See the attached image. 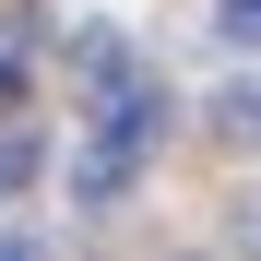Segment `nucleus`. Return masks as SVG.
<instances>
[{
	"label": "nucleus",
	"instance_id": "nucleus-1",
	"mask_svg": "<svg viewBox=\"0 0 261 261\" xmlns=\"http://www.w3.org/2000/svg\"><path fill=\"white\" fill-rule=\"evenodd\" d=\"M154 130H166V107L143 95V83H130V95L107 107V130L83 143V166H71V178H83V202H119V190H130V166L154 154Z\"/></svg>",
	"mask_w": 261,
	"mask_h": 261
},
{
	"label": "nucleus",
	"instance_id": "nucleus-2",
	"mask_svg": "<svg viewBox=\"0 0 261 261\" xmlns=\"http://www.w3.org/2000/svg\"><path fill=\"white\" fill-rule=\"evenodd\" d=\"M214 143H249L261 154V83H226V95H214Z\"/></svg>",
	"mask_w": 261,
	"mask_h": 261
},
{
	"label": "nucleus",
	"instance_id": "nucleus-3",
	"mask_svg": "<svg viewBox=\"0 0 261 261\" xmlns=\"http://www.w3.org/2000/svg\"><path fill=\"white\" fill-rule=\"evenodd\" d=\"M36 178V143H24V130H0V190H24Z\"/></svg>",
	"mask_w": 261,
	"mask_h": 261
},
{
	"label": "nucleus",
	"instance_id": "nucleus-4",
	"mask_svg": "<svg viewBox=\"0 0 261 261\" xmlns=\"http://www.w3.org/2000/svg\"><path fill=\"white\" fill-rule=\"evenodd\" d=\"M214 24H226L238 48H261V0H226V12H214Z\"/></svg>",
	"mask_w": 261,
	"mask_h": 261
},
{
	"label": "nucleus",
	"instance_id": "nucleus-5",
	"mask_svg": "<svg viewBox=\"0 0 261 261\" xmlns=\"http://www.w3.org/2000/svg\"><path fill=\"white\" fill-rule=\"evenodd\" d=\"M238 249H249V261H261V202H249V214H238Z\"/></svg>",
	"mask_w": 261,
	"mask_h": 261
},
{
	"label": "nucleus",
	"instance_id": "nucleus-6",
	"mask_svg": "<svg viewBox=\"0 0 261 261\" xmlns=\"http://www.w3.org/2000/svg\"><path fill=\"white\" fill-rule=\"evenodd\" d=\"M0 261H36V249H24V238H0Z\"/></svg>",
	"mask_w": 261,
	"mask_h": 261
}]
</instances>
